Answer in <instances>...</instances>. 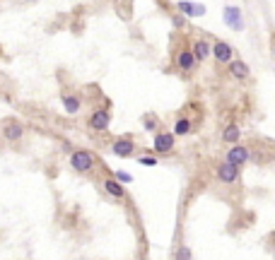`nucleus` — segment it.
Wrapping results in <instances>:
<instances>
[{
    "mask_svg": "<svg viewBox=\"0 0 275 260\" xmlns=\"http://www.w3.org/2000/svg\"><path fill=\"white\" fill-rule=\"evenodd\" d=\"M94 164H96L94 152L75 150L72 154H70V169H72V171H78V174H87V171H92Z\"/></svg>",
    "mask_w": 275,
    "mask_h": 260,
    "instance_id": "1",
    "label": "nucleus"
},
{
    "mask_svg": "<svg viewBox=\"0 0 275 260\" xmlns=\"http://www.w3.org/2000/svg\"><path fill=\"white\" fill-rule=\"evenodd\" d=\"M0 135H2L5 142L14 145V142H20L24 137V125L20 123V121H14V118H10V121H5V123L0 125Z\"/></svg>",
    "mask_w": 275,
    "mask_h": 260,
    "instance_id": "2",
    "label": "nucleus"
},
{
    "mask_svg": "<svg viewBox=\"0 0 275 260\" xmlns=\"http://www.w3.org/2000/svg\"><path fill=\"white\" fill-rule=\"evenodd\" d=\"M136 142H133V135H124L118 137V140H114L111 142V152L116 154V157H121V159H128V157H133L136 154Z\"/></svg>",
    "mask_w": 275,
    "mask_h": 260,
    "instance_id": "3",
    "label": "nucleus"
},
{
    "mask_svg": "<svg viewBox=\"0 0 275 260\" xmlns=\"http://www.w3.org/2000/svg\"><path fill=\"white\" fill-rule=\"evenodd\" d=\"M109 123H111V111L109 109L99 106V109L92 111V116H90V128H92V130L104 133V130H109Z\"/></svg>",
    "mask_w": 275,
    "mask_h": 260,
    "instance_id": "4",
    "label": "nucleus"
},
{
    "mask_svg": "<svg viewBox=\"0 0 275 260\" xmlns=\"http://www.w3.org/2000/svg\"><path fill=\"white\" fill-rule=\"evenodd\" d=\"M248 159H251V150H248L246 145H239V142H236V145H232V147L227 150V159H224V162H230V164L242 169Z\"/></svg>",
    "mask_w": 275,
    "mask_h": 260,
    "instance_id": "5",
    "label": "nucleus"
},
{
    "mask_svg": "<svg viewBox=\"0 0 275 260\" xmlns=\"http://www.w3.org/2000/svg\"><path fill=\"white\" fill-rule=\"evenodd\" d=\"M210 55L218 60V63H230V60H234V48L230 46L227 41H215L212 46H210Z\"/></svg>",
    "mask_w": 275,
    "mask_h": 260,
    "instance_id": "6",
    "label": "nucleus"
},
{
    "mask_svg": "<svg viewBox=\"0 0 275 260\" xmlns=\"http://www.w3.org/2000/svg\"><path fill=\"white\" fill-rule=\"evenodd\" d=\"M174 145H176V137L172 135V133H154V140H152V147L154 152H160V154H166V152L174 150Z\"/></svg>",
    "mask_w": 275,
    "mask_h": 260,
    "instance_id": "7",
    "label": "nucleus"
},
{
    "mask_svg": "<svg viewBox=\"0 0 275 260\" xmlns=\"http://www.w3.org/2000/svg\"><path fill=\"white\" fill-rule=\"evenodd\" d=\"M224 22H227V27H230V29H234V31H242V29H244L242 7H236V5H227V7H224Z\"/></svg>",
    "mask_w": 275,
    "mask_h": 260,
    "instance_id": "8",
    "label": "nucleus"
},
{
    "mask_svg": "<svg viewBox=\"0 0 275 260\" xmlns=\"http://www.w3.org/2000/svg\"><path fill=\"white\" fill-rule=\"evenodd\" d=\"M227 65H230L232 80H236V82H246L248 77H251V70H248V65L244 60H230Z\"/></svg>",
    "mask_w": 275,
    "mask_h": 260,
    "instance_id": "9",
    "label": "nucleus"
},
{
    "mask_svg": "<svg viewBox=\"0 0 275 260\" xmlns=\"http://www.w3.org/2000/svg\"><path fill=\"white\" fill-rule=\"evenodd\" d=\"M215 174H218V178H220L222 183H234V181L239 178V166L230 164V162H222Z\"/></svg>",
    "mask_w": 275,
    "mask_h": 260,
    "instance_id": "10",
    "label": "nucleus"
},
{
    "mask_svg": "<svg viewBox=\"0 0 275 260\" xmlns=\"http://www.w3.org/2000/svg\"><path fill=\"white\" fill-rule=\"evenodd\" d=\"M176 7H179V12L184 14V17H203V14H206V5L188 2V0H179Z\"/></svg>",
    "mask_w": 275,
    "mask_h": 260,
    "instance_id": "11",
    "label": "nucleus"
},
{
    "mask_svg": "<svg viewBox=\"0 0 275 260\" xmlns=\"http://www.w3.org/2000/svg\"><path fill=\"white\" fill-rule=\"evenodd\" d=\"M176 68H179L181 72H193V68H196V58H193L191 48H181L179 53H176Z\"/></svg>",
    "mask_w": 275,
    "mask_h": 260,
    "instance_id": "12",
    "label": "nucleus"
},
{
    "mask_svg": "<svg viewBox=\"0 0 275 260\" xmlns=\"http://www.w3.org/2000/svg\"><path fill=\"white\" fill-rule=\"evenodd\" d=\"M60 104H63V109L68 111L70 116L80 113V109H82V101H80V96L70 94V92H63V94H60Z\"/></svg>",
    "mask_w": 275,
    "mask_h": 260,
    "instance_id": "13",
    "label": "nucleus"
},
{
    "mask_svg": "<svg viewBox=\"0 0 275 260\" xmlns=\"http://www.w3.org/2000/svg\"><path fill=\"white\" fill-rule=\"evenodd\" d=\"M191 53H193V58H196V63H203V60H208V58H210V43H208L206 39L193 41Z\"/></svg>",
    "mask_w": 275,
    "mask_h": 260,
    "instance_id": "14",
    "label": "nucleus"
},
{
    "mask_svg": "<svg viewBox=\"0 0 275 260\" xmlns=\"http://www.w3.org/2000/svg\"><path fill=\"white\" fill-rule=\"evenodd\" d=\"M104 191L109 193L111 198H116V200H124L126 198V186L118 183L116 178H106V181H104Z\"/></svg>",
    "mask_w": 275,
    "mask_h": 260,
    "instance_id": "15",
    "label": "nucleus"
},
{
    "mask_svg": "<svg viewBox=\"0 0 275 260\" xmlns=\"http://www.w3.org/2000/svg\"><path fill=\"white\" fill-rule=\"evenodd\" d=\"M242 140V128L236 123H230L224 130H222V142H227V145H236Z\"/></svg>",
    "mask_w": 275,
    "mask_h": 260,
    "instance_id": "16",
    "label": "nucleus"
},
{
    "mask_svg": "<svg viewBox=\"0 0 275 260\" xmlns=\"http://www.w3.org/2000/svg\"><path fill=\"white\" fill-rule=\"evenodd\" d=\"M191 128H193V123L188 121V118H179V121L174 123V133H172V135H174V137H184V135H188V133H191Z\"/></svg>",
    "mask_w": 275,
    "mask_h": 260,
    "instance_id": "17",
    "label": "nucleus"
},
{
    "mask_svg": "<svg viewBox=\"0 0 275 260\" xmlns=\"http://www.w3.org/2000/svg\"><path fill=\"white\" fill-rule=\"evenodd\" d=\"M140 121H142V128H145L148 133H157V130H160V118L152 116V113H145Z\"/></svg>",
    "mask_w": 275,
    "mask_h": 260,
    "instance_id": "18",
    "label": "nucleus"
},
{
    "mask_svg": "<svg viewBox=\"0 0 275 260\" xmlns=\"http://www.w3.org/2000/svg\"><path fill=\"white\" fill-rule=\"evenodd\" d=\"M176 260H193L191 248H188V246H179V251H176Z\"/></svg>",
    "mask_w": 275,
    "mask_h": 260,
    "instance_id": "19",
    "label": "nucleus"
},
{
    "mask_svg": "<svg viewBox=\"0 0 275 260\" xmlns=\"http://www.w3.org/2000/svg\"><path fill=\"white\" fill-rule=\"evenodd\" d=\"M114 178H116L118 183H124V186H126V183H130V181H133V176H130V174H126V171H116V176H114Z\"/></svg>",
    "mask_w": 275,
    "mask_h": 260,
    "instance_id": "20",
    "label": "nucleus"
},
{
    "mask_svg": "<svg viewBox=\"0 0 275 260\" xmlns=\"http://www.w3.org/2000/svg\"><path fill=\"white\" fill-rule=\"evenodd\" d=\"M140 164H145V166H154V164H157V159H154V157H140Z\"/></svg>",
    "mask_w": 275,
    "mask_h": 260,
    "instance_id": "21",
    "label": "nucleus"
},
{
    "mask_svg": "<svg viewBox=\"0 0 275 260\" xmlns=\"http://www.w3.org/2000/svg\"><path fill=\"white\" fill-rule=\"evenodd\" d=\"M273 55H275V46H273Z\"/></svg>",
    "mask_w": 275,
    "mask_h": 260,
    "instance_id": "22",
    "label": "nucleus"
}]
</instances>
